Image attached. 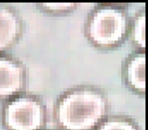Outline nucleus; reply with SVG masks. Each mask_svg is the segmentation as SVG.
<instances>
[{
  "mask_svg": "<svg viewBox=\"0 0 148 130\" xmlns=\"http://www.w3.org/2000/svg\"><path fill=\"white\" fill-rule=\"evenodd\" d=\"M145 63V50L136 49L122 61L121 67L122 84L128 91L140 98H144L146 93Z\"/></svg>",
  "mask_w": 148,
  "mask_h": 130,
  "instance_id": "39448f33",
  "label": "nucleus"
},
{
  "mask_svg": "<svg viewBox=\"0 0 148 130\" xmlns=\"http://www.w3.org/2000/svg\"><path fill=\"white\" fill-rule=\"evenodd\" d=\"M94 130H141V128L129 115L109 114Z\"/></svg>",
  "mask_w": 148,
  "mask_h": 130,
  "instance_id": "0eeeda50",
  "label": "nucleus"
},
{
  "mask_svg": "<svg viewBox=\"0 0 148 130\" xmlns=\"http://www.w3.org/2000/svg\"><path fill=\"white\" fill-rule=\"evenodd\" d=\"M29 78L26 65L10 54H0V103L27 92Z\"/></svg>",
  "mask_w": 148,
  "mask_h": 130,
  "instance_id": "20e7f679",
  "label": "nucleus"
},
{
  "mask_svg": "<svg viewBox=\"0 0 148 130\" xmlns=\"http://www.w3.org/2000/svg\"><path fill=\"white\" fill-rule=\"evenodd\" d=\"M47 106L41 96L24 92L1 103L0 125L3 130L46 129Z\"/></svg>",
  "mask_w": 148,
  "mask_h": 130,
  "instance_id": "7ed1b4c3",
  "label": "nucleus"
},
{
  "mask_svg": "<svg viewBox=\"0 0 148 130\" xmlns=\"http://www.w3.org/2000/svg\"><path fill=\"white\" fill-rule=\"evenodd\" d=\"M42 130H58V129H44Z\"/></svg>",
  "mask_w": 148,
  "mask_h": 130,
  "instance_id": "9d476101",
  "label": "nucleus"
},
{
  "mask_svg": "<svg viewBox=\"0 0 148 130\" xmlns=\"http://www.w3.org/2000/svg\"><path fill=\"white\" fill-rule=\"evenodd\" d=\"M132 18L125 4L99 3L87 15L85 36L95 48L116 49L130 37Z\"/></svg>",
  "mask_w": 148,
  "mask_h": 130,
  "instance_id": "f03ea898",
  "label": "nucleus"
},
{
  "mask_svg": "<svg viewBox=\"0 0 148 130\" xmlns=\"http://www.w3.org/2000/svg\"><path fill=\"white\" fill-rule=\"evenodd\" d=\"M145 23H146V14L145 8L139 10L132 18L130 37L133 44L136 49L145 50Z\"/></svg>",
  "mask_w": 148,
  "mask_h": 130,
  "instance_id": "6e6552de",
  "label": "nucleus"
},
{
  "mask_svg": "<svg viewBox=\"0 0 148 130\" xmlns=\"http://www.w3.org/2000/svg\"><path fill=\"white\" fill-rule=\"evenodd\" d=\"M110 113L107 92L96 85L81 84L58 96L53 119L58 130H94Z\"/></svg>",
  "mask_w": 148,
  "mask_h": 130,
  "instance_id": "f257e3e1",
  "label": "nucleus"
},
{
  "mask_svg": "<svg viewBox=\"0 0 148 130\" xmlns=\"http://www.w3.org/2000/svg\"><path fill=\"white\" fill-rule=\"evenodd\" d=\"M38 7L42 8L43 10H46V12H55V13H62V12H69L72 11L73 9H75L77 7V4H73V3H57V4H51V3H47V4H38Z\"/></svg>",
  "mask_w": 148,
  "mask_h": 130,
  "instance_id": "1a4fd4ad",
  "label": "nucleus"
},
{
  "mask_svg": "<svg viewBox=\"0 0 148 130\" xmlns=\"http://www.w3.org/2000/svg\"><path fill=\"white\" fill-rule=\"evenodd\" d=\"M23 31V20L18 11L14 7L0 4V54L14 46Z\"/></svg>",
  "mask_w": 148,
  "mask_h": 130,
  "instance_id": "423d86ee",
  "label": "nucleus"
}]
</instances>
